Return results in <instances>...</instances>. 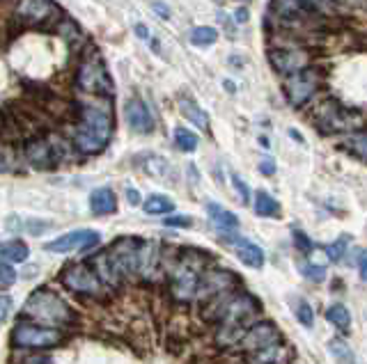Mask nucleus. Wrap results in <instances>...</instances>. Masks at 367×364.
Wrapping results in <instances>:
<instances>
[{"mask_svg":"<svg viewBox=\"0 0 367 364\" xmlns=\"http://www.w3.org/2000/svg\"><path fill=\"white\" fill-rule=\"evenodd\" d=\"M111 110L99 104H81L76 108V126L72 131V145L78 154L95 156L108 147L113 136Z\"/></svg>","mask_w":367,"mask_h":364,"instance_id":"f257e3e1","label":"nucleus"},{"mask_svg":"<svg viewBox=\"0 0 367 364\" xmlns=\"http://www.w3.org/2000/svg\"><path fill=\"white\" fill-rule=\"evenodd\" d=\"M74 83L83 94H95V97H104V99L113 97V92H115L113 78L108 74L99 51L92 49V46H88V49L83 51L81 60H78Z\"/></svg>","mask_w":367,"mask_h":364,"instance_id":"f03ea898","label":"nucleus"},{"mask_svg":"<svg viewBox=\"0 0 367 364\" xmlns=\"http://www.w3.org/2000/svg\"><path fill=\"white\" fill-rule=\"evenodd\" d=\"M23 316L30 321L53 323V326H72L76 312L51 289H37L23 305Z\"/></svg>","mask_w":367,"mask_h":364,"instance_id":"7ed1b4c3","label":"nucleus"},{"mask_svg":"<svg viewBox=\"0 0 367 364\" xmlns=\"http://www.w3.org/2000/svg\"><path fill=\"white\" fill-rule=\"evenodd\" d=\"M147 248L150 243L140 241L138 236H120L111 248L106 250V257L111 261V266L115 268L117 278H131V275L143 273Z\"/></svg>","mask_w":367,"mask_h":364,"instance_id":"20e7f679","label":"nucleus"},{"mask_svg":"<svg viewBox=\"0 0 367 364\" xmlns=\"http://www.w3.org/2000/svg\"><path fill=\"white\" fill-rule=\"evenodd\" d=\"M207 252H198V250H186L182 259L177 261V266L173 268V298L179 303H189L195 298V291H198V282H200V268L205 266L207 261Z\"/></svg>","mask_w":367,"mask_h":364,"instance_id":"39448f33","label":"nucleus"},{"mask_svg":"<svg viewBox=\"0 0 367 364\" xmlns=\"http://www.w3.org/2000/svg\"><path fill=\"white\" fill-rule=\"evenodd\" d=\"M62 19V10L53 0H19L14 7V21L21 28L46 30L58 26Z\"/></svg>","mask_w":367,"mask_h":364,"instance_id":"423d86ee","label":"nucleus"},{"mask_svg":"<svg viewBox=\"0 0 367 364\" xmlns=\"http://www.w3.org/2000/svg\"><path fill=\"white\" fill-rule=\"evenodd\" d=\"M269 14L276 19V26L287 30H310L322 19L303 0H271Z\"/></svg>","mask_w":367,"mask_h":364,"instance_id":"0eeeda50","label":"nucleus"},{"mask_svg":"<svg viewBox=\"0 0 367 364\" xmlns=\"http://www.w3.org/2000/svg\"><path fill=\"white\" fill-rule=\"evenodd\" d=\"M354 110L345 108L338 101H324L315 108L312 113V124L317 126L319 133L324 136H333V133H345V131H354Z\"/></svg>","mask_w":367,"mask_h":364,"instance_id":"6e6552de","label":"nucleus"},{"mask_svg":"<svg viewBox=\"0 0 367 364\" xmlns=\"http://www.w3.org/2000/svg\"><path fill=\"white\" fill-rule=\"evenodd\" d=\"M65 342V335L56 328H44L37 323L19 321L12 330L14 348H35V351H46Z\"/></svg>","mask_w":367,"mask_h":364,"instance_id":"1a4fd4ad","label":"nucleus"},{"mask_svg":"<svg viewBox=\"0 0 367 364\" xmlns=\"http://www.w3.org/2000/svg\"><path fill=\"white\" fill-rule=\"evenodd\" d=\"M324 81V74L319 67H306L301 71H296L285 81V97L294 108H303L308 101L315 97L319 85Z\"/></svg>","mask_w":367,"mask_h":364,"instance_id":"9d476101","label":"nucleus"},{"mask_svg":"<svg viewBox=\"0 0 367 364\" xmlns=\"http://www.w3.org/2000/svg\"><path fill=\"white\" fill-rule=\"evenodd\" d=\"M60 282L65 284L69 291L83 296H101L104 294V284H101L99 275L90 264H69L65 271L60 273Z\"/></svg>","mask_w":367,"mask_h":364,"instance_id":"9b49d317","label":"nucleus"},{"mask_svg":"<svg viewBox=\"0 0 367 364\" xmlns=\"http://www.w3.org/2000/svg\"><path fill=\"white\" fill-rule=\"evenodd\" d=\"M239 284V278L232 271H223V268H209L205 271V275L198 282V291L195 296H200L202 300H214L218 296L228 294V291H234Z\"/></svg>","mask_w":367,"mask_h":364,"instance_id":"f8f14e48","label":"nucleus"},{"mask_svg":"<svg viewBox=\"0 0 367 364\" xmlns=\"http://www.w3.org/2000/svg\"><path fill=\"white\" fill-rule=\"evenodd\" d=\"M312 60V53L308 49H299V46H280V49L269 51V62L271 67L283 76H292L296 71L306 69Z\"/></svg>","mask_w":367,"mask_h":364,"instance_id":"ddd939ff","label":"nucleus"},{"mask_svg":"<svg viewBox=\"0 0 367 364\" xmlns=\"http://www.w3.org/2000/svg\"><path fill=\"white\" fill-rule=\"evenodd\" d=\"M237 344L248 353L264 351V348L280 344V330L273 321H262V323H257V326L246 328V332L241 335Z\"/></svg>","mask_w":367,"mask_h":364,"instance_id":"4468645a","label":"nucleus"},{"mask_svg":"<svg viewBox=\"0 0 367 364\" xmlns=\"http://www.w3.org/2000/svg\"><path fill=\"white\" fill-rule=\"evenodd\" d=\"M99 241H101L99 232H92V229H76V232H67V234L58 236L56 241L46 243L44 250L67 255V252H83V250L95 248Z\"/></svg>","mask_w":367,"mask_h":364,"instance_id":"2eb2a0df","label":"nucleus"},{"mask_svg":"<svg viewBox=\"0 0 367 364\" xmlns=\"http://www.w3.org/2000/svg\"><path fill=\"white\" fill-rule=\"evenodd\" d=\"M23 158L37 170H51L56 165H60L56 154H53V145L49 136H33L23 142Z\"/></svg>","mask_w":367,"mask_h":364,"instance_id":"dca6fc26","label":"nucleus"},{"mask_svg":"<svg viewBox=\"0 0 367 364\" xmlns=\"http://www.w3.org/2000/svg\"><path fill=\"white\" fill-rule=\"evenodd\" d=\"M124 117H127L129 129L134 133H140V136H150L154 131V117L147 110V106L140 99H129L124 104Z\"/></svg>","mask_w":367,"mask_h":364,"instance_id":"f3484780","label":"nucleus"},{"mask_svg":"<svg viewBox=\"0 0 367 364\" xmlns=\"http://www.w3.org/2000/svg\"><path fill=\"white\" fill-rule=\"evenodd\" d=\"M234 252L241 259V264H246L248 268H262L264 266V250L260 245H255L248 239H237L234 241Z\"/></svg>","mask_w":367,"mask_h":364,"instance_id":"a211bd4d","label":"nucleus"},{"mask_svg":"<svg viewBox=\"0 0 367 364\" xmlns=\"http://www.w3.org/2000/svg\"><path fill=\"white\" fill-rule=\"evenodd\" d=\"M117 209V197L111 188H97L90 195V211L95 216H111Z\"/></svg>","mask_w":367,"mask_h":364,"instance_id":"6ab92c4d","label":"nucleus"},{"mask_svg":"<svg viewBox=\"0 0 367 364\" xmlns=\"http://www.w3.org/2000/svg\"><path fill=\"white\" fill-rule=\"evenodd\" d=\"M207 213H209V220L221 229V232H234L239 227V218L234 216L232 211L223 209L221 204H207Z\"/></svg>","mask_w":367,"mask_h":364,"instance_id":"aec40b11","label":"nucleus"},{"mask_svg":"<svg viewBox=\"0 0 367 364\" xmlns=\"http://www.w3.org/2000/svg\"><path fill=\"white\" fill-rule=\"evenodd\" d=\"M179 113L186 117V122H193L198 129H207V126H209V115L189 97L179 99Z\"/></svg>","mask_w":367,"mask_h":364,"instance_id":"412c9836","label":"nucleus"},{"mask_svg":"<svg viewBox=\"0 0 367 364\" xmlns=\"http://www.w3.org/2000/svg\"><path fill=\"white\" fill-rule=\"evenodd\" d=\"M0 257L5 261H14V264H23L30 257V250L23 241H7L0 245Z\"/></svg>","mask_w":367,"mask_h":364,"instance_id":"4be33fe9","label":"nucleus"},{"mask_svg":"<svg viewBox=\"0 0 367 364\" xmlns=\"http://www.w3.org/2000/svg\"><path fill=\"white\" fill-rule=\"evenodd\" d=\"M255 213L260 218H278L280 216V204L273 200L267 191H260L255 195Z\"/></svg>","mask_w":367,"mask_h":364,"instance_id":"5701e85b","label":"nucleus"},{"mask_svg":"<svg viewBox=\"0 0 367 364\" xmlns=\"http://www.w3.org/2000/svg\"><path fill=\"white\" fill-rule=\"evenodd\" d=\"M143 209L145 213H150V216H166V213L175 211V202L166 195H152L150 200H145Z\"/></svg>","mask_w":367,"mask_h":364,"instance_id":"b1692460","label":"nucleus"},{"mask_svg":"<svg viewBox=\"0 0 367 364\" xmlns=\"http://www.w3.org/2000/svg\"><path fill=\"white\" fill-rule=\"evenodd\" d=\"M326 319H329L335 328H338L340 332H349V328H351V314H349V310L345 305H331L329 307V312H326Z\"/></svg>","mask_w":367,"mask_h":364,"instance_id":"393cba45","label":"nucleus"},{"mask_svg":"<svg viewBox=\"0 0 367 364\" xmlns=\"http://www.w3.org/2000/svg\"><path fill=\"white\" fill-rule=\"evenodd\" d=\"M329 351H331L333 360L338 362V364H356L354 351H351L349 344L345 342V339H331Z\"/></svg>","mask_w":367,"mask_h":364,"instance_id":"a878e982","label":"nucleus"},{"mask_svg":"<svg viewBox=\"0 0 367 364\" xmlns=\"http://www.w3.org/2000/svg\"><path fill=\"white\" fill-rule=\"evenodd\" d=\"M175 145L182 152H195L200 145V138L191 129H186V126H179V129H175Z\"/></svg>","mask_w":367,"mask_h":364,"instance_id":"bb28decb","label":"nucleus"},{"mask_svg":"<svg viewBox=\"0 0 367 364\" xmlns=\"http://www.w3.org/2000/svg\"><path fill=\"white\" fill-rule=\"evenodd\" d=\"M145 170L150 174H154L156 179H168V174H170V177H175V170L170 168L166 158H161V156H150V158H147Z\"/></svg>","mask_w":367,"mask_h":364,"instance_id":"cd10ccee","label":"nucleus"},{"mask_svg":"<svg viewBox=\"0 0 367 364\" xmlns=\"http://www.w3.org/2000/svg\"><path fill=\"white\" fill-rule=\"evenodd\" d=\"M56 30H58V35L62 37V39H67L69 44H78L81 42V28L76 26V23L72 21V19H67V17H62L60 21H58V26H56Z\"/></svg>","mask_w":367,"mask_h":364,"instance_id":"c85d7f7f","label":"nucleus"},{"mask_svg":"<svg viewBox=\"0 0 367 364\" xmlns=\"http://www.w3.org/2000/svg\"><path fill=\"white\" fill-rule=\"evenodd\" d=\"M19 165V154L14 152L12 145L0 142V172H14Z\"/></svg>","mask_w":367,"mask_h":364,"instance_id":"c756f323","label":"nucleus"},{"mask_svg":"<svg viewBox=\"0 0 367 364\" xmlns=\"http://www.w3.org/2000/svg\"><path fill=\"white\" fill-rule=\"evenodd\" d=\"M216 39H218V33L209 26H198L191 30V42L195 46H212L216 44Z\"/></svg>","mask_w":367,"mask_h":364,"instance_id":"7c9ffc66","label":"nucleus"},{"mask_svg":"<svg viewBox=\"0 0 367 364\" xmlns=\"http://www.w3.org/2000/svg\"><path fill=\"white\" fill-rule=\"evenodd\" d=\"M345 147L358 158V161H365V131L363 129L351 131V136L347 138Z\"/></svg>","mask_w":367,"mask_h":364,"instance_id":"2f4dec72","label":"nucleus"},{"mask_svg":"<svg viewBox=\"0 0 367 364\" xmlns=\"http://www.w3.org/2000/svg\"><path fill=\"white\" fill-rule=\"evenodd\" d=\"M308 7L319 17H335L338 14V5H335V0H303Z\"/></svg>","mask_w":367,"mask_h":364,"instance_id":"473e14b6","label":"nucleus"},{"mask_svg":"<svg viewBox=\"0 0 367 364\" xmlns=\"http://www.w3.org/2000/svg\"><path fill=\"white\" fill-rule=\"evenodd\" d=\"M296 319H299L306 328L315 326V312H312V307L306 300H299V305H296Z\"/></svg>","mask_w":367,"mask_h":364,"instance_id":"72a5a7b5","label":"nucleus"},{"mask_svg":"<svg viewBox=\"0 0 367 364\" xmlns=\"http://www.w3.org/2000/svg\"><path fill=\"white\" fill-rule=\"evenodd\" d=\"M301 273L312 282H324L326 280V268L322 264H301Z\"/></svg>","mask_w":367,"mask_h":364,"instance_id":"f704fd0d","label":"nucleus"},{"mask_svg":"<svg viewBox=\"0 0 367 364\" xmlns=\"http://www.w3.org/2000/svg\"><path fill=\"white\" fill-rule=\"evenodd\" d=\"M14 282H17V271L10 266V261L0 259V287L7 289V287H12Z\"/></svg>","mask_w":367,"mask_h":364,"instance_id":"c9c22d12","label":"nucleus"},{"mask_svg":"<svg viewBox=\"0 0 367 364\" xmlns=\"http://www.w3.org/2000/svg\"><path fill=\"white\" fill-rule=\"evenodd\" d=\"M347 243H349V236H340L338 241H335L333 245H329V259L331 261H340L342 257H345V252H347Z\"/></svg>","mask_w":367,"mask_h":364,"instance_id":"e433bc0d","label":"nucleus"},{"mask_svg":"<svg viewBox=\"0 0 367 364\" xmlns=\"http://www.w3.org/2000/svg\"><path fill=\"white\" fill-rule=\"evenodd\" d=\"M232 184H234V188H237L241 202H244V204L251 202V188H248V184H246L244 179H239L237 174H232Z\"/></svg>","mask_w":367,"mask_h":364,"instance_id":"4c0bfd02","label":"nucleus"},{"mask_svg":"<svg viewBox=\"0 0 367 364\" xmlns=\"http://www.w3.org/2000/svg\"><path fill=\"white\" fill-rule=\"evenodd\" d=\"M10 312H12V298L3 294L0 296V323H5L7 319H10Z\"/></svg>","mask_w":367,"mask_h":364,"instance_id":"58836bf2","label":"nucleus"},{"mask_svg":"<svg viewBox=\"0 0 367 364\" xmlns=\"http://www.w3.org/2000/svg\"><path fill=\"white\" fill-rule=\"evenodd\" d=\"M163 223H166V227H191L193 220L189 216H170Z\"/></svg>","mask_w":367,"mask_h":364,"instance_id":"ea45409f","label":"nucleus"},{"mask_svg":"<svg viewBox=\"0 0 367 364\" xmlns=\"http://www.w3.org/2000/svg\"><path fill=\"white\" fill-rule=\"evenodd\" d=\"M294 243L299 245L301 252H310L312 250V241L303 232H299V229H294Z\"/></svg>","mask_w":367,"mask_h":364,"instance_id":"a19ab883","label":"nucleus"},{"mask_svg":"<svg viewBox=\"0 0 367 364\" xmlns=\"http://www.w3.org/2000/svg\"><path fill=\"white\" fill-rule=\"evenodd\" d=\"M260 172L264 174V177H273V174H276V163H273V158H269V156L262 158V161H260Z\"/></svg>","mask_w":367,"mask_h":364,"instance_id":"79ce46f5","label":"nucleus"},{"mask_svg":"<svg viewBox=\"0 0 367 364\" xmlns=\"http://www.w3.org/2000/svg\"><path fill=\"white\" fill-rule=\"evenodd\" d=\"M356 264H358V273H361V280L367 278V271H365V250L358 248L356 252Z\"/></svg>","mask_w":367,"mask_h":364,"instance_id":"37998d69","label":"nucleus"},{"mask_svg":"<svg viewBox=\"0 0 367 364\" xmlns=\"http://www.w3.org/2000/svg\"><path fill=\"white\" fill-rule=\"evenodd\" d=\"M152 10L159 14L161 19H170V7L163 5V3H159V0H154V3H152Z\"/></svg>","mask_w":367,"mask_h":364,"instance_id":"c03bdc74","label":"nucleus"},{"mask_svg":"<svg viewBox=\"0 0 367 364\" xmlns=\"http://www.w3.org/2000/svg\"><path fill=\"white\" fill-rule=\"evenodd\" d=\"M127 200H129L131 207H138V204H140V195H138L136 188H129V191H127Z\"/></svg>","mask_w":367,"mask_h":364,"instance_id":"a18cd8bd","label":"nucleus"},{"mask_svg":"<svg viewBox=\"0 0 367 364\" xmlns=\"http://www.w3.org/2000/svg\"><path fill=\"white\" fill-rule=\"evenodd\" d=\"M234 19H237L239 23H246L248 19H251V14H248V10H246V7H239V10H237V14H234Z\"/></svg>","mask_w":367,"mask_h":364,"instance_id":"49530a36","label":"nucleus"},{"mask_svg":"<svg viewBox=\"0 0 367 364\" xmlns=\"http://www.w3.org/2000/svg\"><path fill=\"white\" fill-rule=\"evenodd\" d=\"M136 35H138L140 39H147V42H150V30H147L143 23H138V26H136Z\"/></svg>","mask_w":367,"mask_h":364,"instance_id":"de8ad7c7","label":"nucleus"},{"mask_svg":"<svg viewBox=\"0 0 367 364\" xmlns=\"http://www.w3.org/2000/svg\"><path fill=\"white\" fill-rule=\"evenodd\" d=\"M290 136L296 140V142H303V136H301V133L299 131H294V129H290Z\"/></svg>","mask_w":367,"mask_h":364,"instance_id":"09e8293b","label":"nucleus"},{"mask_svg":"<svg viewBox=\"0 0 367 364\" xmlns=\"http://www.w3.org/2000/svg\"><path fill=\"white\" fill-rule=\"evenodd\" d=\"M351 5H363V0H349Z\"/></svg>","mask_w":367,"mask_h":364,"instance_id":"8fccbe9b","label":"nucleus"},{"mask_svg":"<svg viewBox=\"0 0 367 364\" xmlns=\"http://www.w3.org/2000/svg\"><path fill=\"white\" fill-rule=\"evenodd\" d=\"M239 3H248V0H239Z\"/></svg>","mask_w":367,"mask_h":364,"instance_id":"3c124183","label":"nucleus"}]
</instances>
